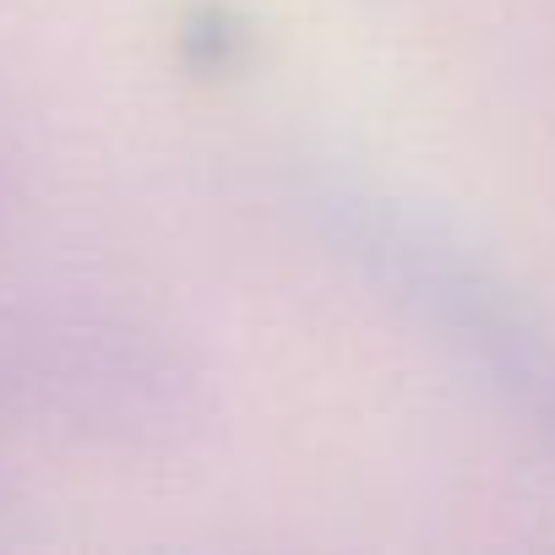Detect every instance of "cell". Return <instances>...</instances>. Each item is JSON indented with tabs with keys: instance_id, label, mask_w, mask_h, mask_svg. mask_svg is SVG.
I'll list each match as a JSON object with an SVG mask.
<instances>
[{
	"instance_id": "obj_1",
	"label": "cell",
	"mask_w": 555,
	"mask_h": 555,
	"mask_svg": "<svg viewBox=\"0 0 555 555\" xmlns=\"http://www.w3.org/2000/svg\"><path fill=\"white\" fill-rule=\"evenodd\" d=\"M306 212L322 240L420 322L555 457V327L512 278L425 202L360 175L317 169Z\"/></svg>"
}]
</instances>
